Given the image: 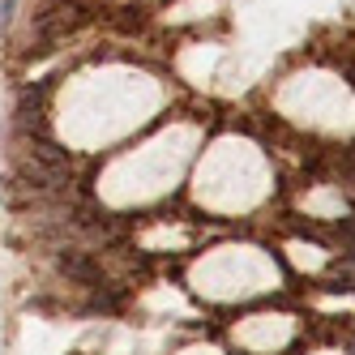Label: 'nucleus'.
<instances>
[{
	"label": "nucleus",
	"instance_id": "f257e3e1",
	"mask_svg": "<svg viewBox=\"0 0 355 355\" xmlns=\"http://www.w3.org/2000/svg\"><path fill=\"white\" fill-rule=\"evenodd\" d=\"M56 270L69 278V283H78L86 291L103 287V261H98L94 252H86V248H60L56 252Z\"/></svg>",
	"mask_w": 355,
	"mask_h": 355
},
{
	"label": "nucleus",
	"instance_id": "f03ea898",
	"mask_svg": "<svg viewBox=\"0 0 355 355\" xmlns=\"http://www.w3.org/2000/svg\"><path fill=\"white\" fill-rule=\"evenodd\" d=\"M13 13H17V0H0V26H9Z\"/></svg>",
	"mask_w": 355,
	"mask_h": 355
},
{
	"label": "nucleus",
	"instance_id": "7ed1b4c3",
	"mask_svg": "<svg viewBox=\"0 0 355 355\" xmlns=\"http://www.w3.org/2000/svg\"><path fill=\"white\" fill-rule=\"evenodd\" d=\"M347 347H351V351H355V325H351V329H347Z\"/></svg>",
	"mask_w": 355,
	"mask_h": 355
}]
</instances>
